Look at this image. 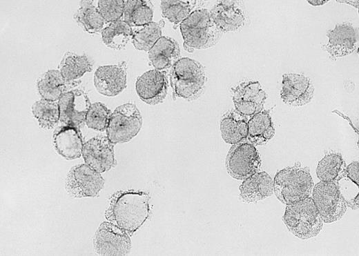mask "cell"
<instances>
[{
  "instance_id": "7c38bea8",
  "label": "cell",
  "mask_w": 359,
  "mask_h": 256,
  "mask_svg": "<svg viewBox=\"0 0 359 256\" xmlns=\"http://www.w3.org/2000/svg\"><path fill=\"white\" fill-rule=\"evenodd\" d=\"M314 90L310 78L302 74L287 72L282 75L280 97L287 105L300 107L309 104Z\"/></svg>"
},
{
  "instance_id": "e575fe53",
  "label": "cell",
  "mask_w": 359,
  "mask_h": 256,
  "mask_svg": "<svg viewBox=\"0 0 359 256\" xmlns=\"http://www.w3.org/2000/svg\"><path fill=\"white\" fill-rule=\"evenodd\" d=\"M359 163L354 161L346 167L345 177L358 187L359 184Z\"/></svg>"
},
{
  "instance_id": "9a60e30c",
  "label": "cell",
  "mask_w": 359,
  "mask_h": 256,
  "mask_svg": "<svg viewBox=\"0 0 359 256\" xmlns=\"http://www.w3.org/2000/svg\"><path fill=\"white\" fill-rule=\"evenodd\" d=\"M58 104L61 123L79 128L85 123L86 115L91 105L87 95L79 89L65 92Z\"/></svg>"
},
{
  "instance_id": "9c48e42d",
  "label": "cell",
  "mask_w": 359,
  "mask_h": 256,
  "mask_svg": "<svg viewBox=\"0 0 359 256\" xmlns=\"http://www.w3.org/2000/svg\"><path fill=\"white\" fill-rule=\"evenodd\" d=\"M104 182L100 173L83 164L71 168L66 176L65 187L71 197H93L99 195Z\"/></svg>"
},
{
  "instance_id": "d4e9b609",
  "label": "cell",
  "mask_w": 359,
  "mask_h": 256,
  "mask_svg": "<svg viewBox=\"0 0 359 256\" xmlns=\"http://www.w3.org/2000/svg\"><path fill=\"white\" fill-rule=\"evenodd\" d=\"M93 63L86 55L66 52L60 61L58 70L69 83H79L77 80L85 73L91 71Z\"/></svg>"
},
{
  "instance_id": "836d02e7",
  "label": "cell",
  "mask_w": 359,
  "mask_h": 256,
  "mask_svg": "<svg viewBox=\"0 0 359 256\" xmlns=\"http://www.w3.org/2000/svg\"><path fill=\"white\" fill-rule=\"evenodd\" d=\"M124 0H100L97 8L106 23L120 20L123 17Z\"/></svg>"
},
{
  "instance_id": "7a4b0ae2",
  "label": "cell",
  "mask_w": 359,
  "mask_h": 256,
  "mask_svg": "<svg viewBox=\"0 0 359 256\" xmlns=\"http://www.w3.org/2000/svg\"><path fill=\"white\" fill-rule=\"evenodd\" d=\"M184 47L189 52L215 46L222 35L213 21L210 11L197 8L180 24Z\"/></svg>"
},
{
  "instance_id": "52a82bcc",
  "label": "cell",
  "mask_w": 359,
  "mask_h": 256,
  "mask_svg": "<svg viewBox=\"0 0 359 256\" xmlns=\"http://www.w3.org/2000/svg\"><path fill=\"white\" fill-rule=\"evenodd\" d=\"M142 117L137 106L126 103L112 112L106 128V136L114 144L130 141L140 131Z\"/></svg>"
},
{
  "instance_id": "5b68a950",
  "label": "cell",
  "mask_w": 359,
  "mask_h": 256,
  "mask_svg": "<svg viewBox=\"0 0 359 256\" xmlns=\"http://www.w3.org/2000/svg\"><path fill=\"white\" fill-rule=\"evenodd\" d=\"M282 219L289 232L302 240L316 237L324 223L311 197L287 205Z\"/></svg>"
},
{
  "instance_id": "603a6c76",
  "label": "cell",
  "mask_w": 359,
  "mask_h": 256,
  "mask_svg": "<svg viewBox=\"0 0 359 256\" xmlns=\"http://www.w3.org/2000/svg\"><path fill=\"white\" fill-rule=\"evenodd\" d=\"M274 135L275 128L269 111L262 110L249 119L246 139L253 145H264Z\"/></svg>"
},
{
  "instance_id": "277c9868",
  "label": "cell",
  "mask_w": 359,
  "mask_h": 256,
  "mask_svg": "<svg viewBox=\"0 0 359 256\" xmlns=\"http://www.w3.org/2000/svg\"><path fill=\"white\" fill-rule=\"evenodd\" d=\"M273 181L276 197L286 205L310 197L313 188L309 169L301 166L295 165L280 170Z\"/></svg>"
},
{
  "instance_id": "74e56055",
  "label": "cell",
  "mask_w": 359,
  "mask_h": 256,
  "mask_svg": "<svg viewBox=\"0 0 359 256\" xmlns=\"http://www.w3.org/2000/svg\"><path fill=\"white\" fill-rule=\"evenodd\" d=\"M336 1L339 2V3H348L351 6H353L356 8H358V1Z\"/></svg>"
},
{
  "instance_id": "6da1fadb",
  "label": "cell",
  "mask_w": 359,
  "mask_h": 256,
  "mask_svg": "<svg viewBox=\"0 0 359 256\" xmlns=\"http://www.w3.org/2000/svg\"><path fill=\"white\" fill-rule=\"evenodd\" d=\"M150 196L133 189L115 192L109 199L106 219L133 235L151 215Z\"/></svg>"
},
{
  "instance_id": "ffe728a7",
  "label": "cell",
  "mask_w": 359,
  "mask_h": 256,
  "mask_svg": "<svg viewBox=\"0 0 359 256\" xmlns=\"http://www.w3.org/2000/svg\"><path fill=\"white\" fill-rule=\"evenodd\" d=\"M239 190L243 201L255 203L273 195V181L266 172H256L243 180Z\"/></svg>"
},
{
  "instance_id": "3957f363",
  "label": "cell",
  "mask_w": 359,
  "mask_h": 256,
  "mask_svg": "<svg viewBox=\"0 0 359 256\" xmlns=\"http://www.w3.org/2000/svg\"><path fill=\"white\" fill-rule=\"evenodd\" d=\"M168 79L173 96L188 101L202 94L206 82L203 66L188 57H181L173 65Z\"/></svg>"
},
{
  "instance_id": "484cf974",
  "label": "cell",
  "mask_w": 359,
  "mask_h": 256,
  "mask_svg": "<svg viewBox=\"0 0 359 256\" xmlns=\"http://www.w3.org/2000/svg\"><path fill=\"white\" fill-rule=\"evenodd\" d=\"M346 163L339 152L327 153L318 162L316 175L320 181L338 182L345 177Z\"/></svg>"
},
{
  "instance_id": "8992f818",
  "label": "cell",
  "mask_w": 359,
  "mask_h": 256,
  "mask_svg": "<svg viewBox=\"0 0 359 256\" xmlns=\"http://www.w3.org/2000/svg\"><path fill=\"white\" fill-rule=\"evenodd\" d=\"M311 193L313 204L323 222H336L345 214L347 202L338 182L320 181L313 186Z\"/></svg>"
},
{
  "instance_id": "cb8c5ba5",
  "label": "cell",
  "mask_w": 359,
  "mask_h": 256,
  "mask_svg": "<svg viewBox=\"0 0 359 256\" xmlns=\"http://www.w3.org/2000/svg\"><path fill=\"white\" fill-rule=\"evenodd\" d=\"M248 117L235 110L226 112L220 121V131L222 139L233 145L247 137Z\"/></svg>"
},
{
  "instance_id": "8fae6325",
  "label": "cell",
  "mask_w": 359,
  "mask_h": 256,
  "mask_svg": "<svg viewBox=\"0 0 359 256\" xmlns=\"http://www.w3.org/2000/svg\"><path fill=\"white\" fill-rule=\"evenodd\" d=\"M235 110L251 117L263 110L267 95L258 81H248L239 83L232 90Z\"/></svg>"
},
{
  "instance_id": "4316f807",
  "label": "cell",
  "mask_w": 359,
  "mask_h": 256,
  "mask_svg": "<svg viewBox=\"0 0 359 256\" xmlns=\"http://www.w3.org/2000/svg\"><path fill=\"white\" fill-rule=\"evenodd\" d=\"M153 6L146 0H126L123 20L131 27H142L153 21Z\"/></svg>"
},
{
  "instance_id": "2e32d148",
  "label": "cell",
  "mask_w": 359,
  "mask_h": 256,
  "mask_svg": "<svg viewBox=\"0 0 359 256\" xmlns=\"http://www.w3.org/2000/svg\"><path fill=\"white\" fill-rule=\"evenodd\" d=\"M126 63L101 66L94 74V85L101 95L115 97L126 87Z\"/></svg>"
},
{
  "instance_id": "5bb4252c",
  "label": "cell",
  "mask_w": 359,
  "mask_h": 256,
  "mask_svg": "<svg viewBox=\"0 0 359 256\" xmlns=\"http://www.w3.org/2000/svg\"><path fill=\"white\" fill-rule=\"evenodd\" d=\"M168 88V75L164 70H150L139 76L135 82L139 98L149 105L163 102Z\"/></svg>"
},
{
  "instance_id": "d590c367",
  "label": "cell",
  "mask_w": 359,
  "mask_h": 256,
  "mask_svg": "<svg viewBox=\"0 0 359 256\" xmlns=\"http://www.w3.org/2000/svg\"><path fill=\"white\" fill-rule=\"evenodd\" d=\"M347 206L352 208L353 210H358V194L350 201H347Z\"/></svg>"
},
{
  "instance_id": "8d00e7d4",
  "label": "cell",
  "mask_w": 359,
  "mask_h": 256,
  "mask_svg": "<svg viewBox=\"0 0 359 256\" xmlns=\"http://www.w3.org/2000/svg\"><path fill=\"white\" fill-rule=\"evenodd\" d=\"M328 1H327V0H311V1H307V2L309 4L313 6H322V5L325 4Z\"/></svg>"
},
{
  "instance_id": "4dcf8cb0",
  "label": "cell",
  "mask_w": 359,
  "mask_h": 256,
  "mask_svg": "<svg viewBox=\"0 0 359 256\" xmlns=\"http://www.w3.org/2000/svg\"><path fill=\"white\" fill-rule=\"evenodd\" d=\"M32 112L39 126L44 130L53 128L60 119L57 101L41 99L32 106Z\"/></svg>"
},
{
  "instance_id": "ac0fdd59",
  "label": "cell",
  "mask_w": 359,
  "mask_h": 256,
  "mask_svg": "<svg viewBox=\"0 0 359 256\" xmlns=\"http://www.w3.org/2000/svg\"><path fill=\"white\" fill-rule=\"evenodd\" d=\"M52 143L57 152L68 160L79 158L82 155L83 139L79 128L62 125L55 129Z\"/></svg>"
},
{
  "instance_id": "7402d4cb",
  "label": "cell",
  "mask_w": 359,
  "mask_h": 256,
  "mask_svg": "<svg viewBox=\"0 0 359 256\" xmlns=\"http://www.w3.org/2000/svg\"><path fill=\"white\" fill-rule=\"evenodd\" d=\"M77 83L66 81L59 70H49L38 78L37 88L41 99L57 101Z\"/></svg>"
},
{
  "instance_id": "30bf717a",
  "label": "cell",
  "mask_w": 359,
  "mask_h": 256,
  "mask_svg": "<svg viewBox=\"0 0 359 256\" xmlns=\"http://www.w3.org/2000/svg\"><path fill=\"white\" fill-rule=\"evenodd\" d=\"M95 253L99 255H126L131 249L130 235L110 221L102 222L93 237Z\"/></svg>"
},
{
  "instance_id": "e0dca14e",
  "label": "cell",
  "mask_w": 359,
  "mask_h": 256,
  "mask_svg": "<svg viewBox=\"0 0 359 256\" xmlns=\"http://www.w3.org/2000/svg\"><path fill=\"white\" fill-rule=\"evenodd\" d=\"M327 37L328 41L324 49L333 59L349 55L356 49L358 36L350 23H337L328 30Z\"/></svg>"
},
{
  "instance_id": "f1b7e54d",
  "label": "cell",
  "mask_w": 359,
  "mask_h": 256,
  "mask_svg": "<svg viewBox=\"0 0 359 256\" xmlns=\"http://www.w3.org/2000/svg\"><path fill=\"white\" fill-rule=\"evenodd\" d=\"M74 19L88 33L95 34L103 30L106 23L93 1H81Z\"/></svg>"
},
{
  "instance_id": "4fadbf2b",
  "label": "cell",
  "mask_w": 359,
  "mask_h": 256,
  "mask_svg": "<svg viewBox=\"0 0 359 256\" xmlns=\"http://www.w3.org/2000/svg\"><path fill=\"white\" fill-rule=\"evenodd\" d=\"M114 145L107 136L90 139L84 144L82 150L86 164L100 173L114 168L116 165Z\"/></svg>"
},
{
  "instance_id": "1f68e13d",
  "label": "cell",
  "mask_w": 359,
  "mask_h": 256,
  "mask_svg": "<svg viewBox=\"0 0 359 256\" xmlns=\"http://www.w3.org/2000/svg\"><path fill=\"white\" fill-rule=\"evenodd\" d=\"M196 3L189 0L161 1L162 16L175 25L180 24L193 11Z\"/></svg>"
},
{
  "instance_id": "d6a6232c",
  "label": "cell",
  "mask_w": 359,
  "mask_h": 256,
  "mask_svg": "<svg viewBox=\"0 0 359 256\" xmlns=\"http://www.w3.org/2000/svg\"><path fill=\"white\" fill-rule=\"evenodd\" d=\"M112 112L104 104L95 102L90 105L85 118L86 126L96 131L106 130Z\"/></svg>"
},
{
  "instance_id": "44dd1931",
  "label": "cell",
  "mask_w": 359,
  "mask_h": 256,
  "mask_svg": "<svg viewBox=\"0 0 359 256\" xmlns=\"http://www.w3.org/2000/svg\"><path fill=\"white\" fill-rule=\"evenodd\" d=\"M148 57L155 69L164 70L180 58V48L175 39L162 36L148 52Z\"/></svg>"
},
{
  "instance_id": "ba28073f",
  "label": "cell",
  "mask_w": 359,
  "mask_h": 256,
  "mask_svg": "<svg viewBox=\"0 0 359 256\" xmlns=\"http://www.w3.org/2000/svg\"><path fill=\"white\" fill-rule=\"evenodd\" d=\"M225 166L233 178L244 180L258 172L261 158L255 145L246 138L232 145L227 153Z\"/></svg>"
},
{
  "instance_id": "f546056e",
  "label": "cell",
  "mask_w": 359,
  "mask_h": 256,
  "mask_svg": "<svg viewBox=\"0 0 359 256\" xmlns=\"http://www.w3.org/2000/svg\"><path fill=\"white\" fill-rule=\"evenodd\" d=\"M163 20L159 22L152 21L142 27L137 28L133 31L132 42L135 49L148 52L157 40L162 37Z\"/></svg>"
},
{
  "instance_id": "83f0119b",
  "label": "cell",
  "mask_w": 359,
  "mask_h": 256,
  "mask_svg": "<svg viewBox=\"0 0 359 256\" xmlns=\"http://www.w3.org/2000/svg\"><path fill=\"white\" fill-rule=\"evenodd\" d=\"M132 27L123 19L109 23L101 30V40L108 48L122 50L132 39Z\"/></svg>"
},
{
  "instance_id": "d6986e66",
  "label": "cell",
  "mask_w": 359,
  "mask_h": 256,
  "mask_svg": "<svg viewBox=\"0 0 359 256\" xmlns=\"http://www.w3.org/2000/svg\"><path fill=\"white\" fill-rule=\"evenodd\" d=\"M209 11L213 21L223 33L237 32L244 25V13L235 1H220Z\"/></svg>"
}]
</instances>
